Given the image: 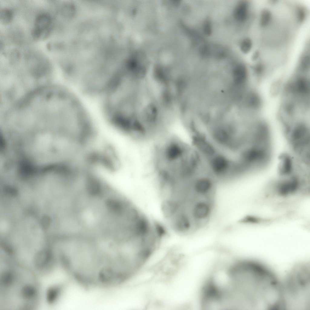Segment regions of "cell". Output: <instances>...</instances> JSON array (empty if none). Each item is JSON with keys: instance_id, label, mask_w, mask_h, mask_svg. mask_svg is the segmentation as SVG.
<instances>
[{"instance_id": "1", "label": "cell", "mask_w": 310, "mask_h": 310, "mask_svg": "<svg viewBox=\"0 0 310 310\" xmlns=\"http://www.w3.org/2000/svg\"><path fill=\"white\" fill-rule=\"evenodd\" d=\"M231 310H280L281 284L268 267L253 260L230 265L224 288Z\"/></svg>"}, {"instance_id": "2", "label": "cell", "mask_w": 310, "mask_h": 310, "mask_svg": "<svg viewBox=\"0 0 310 310\" xmlns=\"http://www.w3.org/2000/svg\"><path fill=\"white\" fill-rule=\"evenodd\" d=\"M309 264L294 266L281 284L282 310H310Z\"/></svg>"}, {"instance_id": "3", "label": "cell", "mask_w": 310, "mask_h": 310, "mask_svg": "<svg viewBox=\"0 0 310 310\" xmlns=\"http://www.w3.org/2000/svg\"><path fill=\"white\" fill-rule=\"evenodd\" d=\"M212 175L223 176L236 171V162H232L224 155L217 153L207 160Z\"/></svg>"}, {"instance_id": "4", "label": "cell", "mask_w": 310, "mask_h": 310, "mask_svg": "<svg viewBox=\"0 0 310 310\" xmlns=\"http://www.w3.org/2000/svg\"><path fill=\"white\" fill-rule=\"evenodd\" d=\"M192 139L197 149L207 160L218 153L214 145L205 136L201 134L193 135Z\"/></svg>"}, {"instance_id": "5", "label": "cell", "mask_w": 310, "mask_h": 310, "mask_svg": "<svg viewBox=\"0 0 310 310\" xmlns=\"http://www.w3.org/2000/svg\"><path fill=\"white\" fill-rule=\"evenodd\" d=\"M193 190L198 195H205L210 192L213 186L212 179L206 176L197 177L192 185Z\"/></svg>"}, {"instance_id": "6", "label": "cell", "mask_w": 310, "mask_h": 310, "mask_svg": "<svg viewBox=\"0 0 310 310\" xmlns=\"http://www.w3.org/2000/svg\"><path fill=\"white\" fill-rule=\"evenodd\" d=\"M212 207L210 202L204 200L197 201L192 209L193 217L198 220L206 219L211 214Z\"/></svg>"}, {"instance_id": "7", "label": "cell", "mask_w": 310, "mask_h": 310, "mask_svg": "<svg viewBox=\"0 0 310 310\" xmlns=\"http://www.w3.org/2000/svg\"><path fill=\"white\" fill-rule=\"evenodd\" d=\"M299 182L297 178L293 176L281 182L278 185L279 194L285 196L295 193L298 189Z\"/></svg>"}, {"instance_id": "8", "label": "cell", "mask_w": 310, "mask_h": 310, "mask_svg": "<svg viewBox=\"0 0 310 310\" xmlns=\"http://www.w3.org/2000/svg\"><path fill=\"white\" fill-rule=\"evenodd\" d=\"M280 162L278 167V172L282 176H289L293 170L292 161L289 156L283 154L279 157Z\"/></svg>"}, {"instance_id": "9", "label": "cell", "mask_w": 310, "mask_h": 310, "mask_svg": "<svg viewBox=\"0 0 310 310\" xmlns=\"http://www.w3.org/2000/svg\"><path fill=\"white\" fill-rule=\"evenodd\" d=\"M51 20L50 16L46 13H41L38 15L35 20V27L43 32L49 29Z\"/></svg>"}, {"instance_id": "10", "label": "cell", "mask_w": 310, "mask_h": 310, "mask_svg": "<svg viewBox=\"0 0 310 310\" xmlns=\"http://www.w3.org/2000/svg\"><path fill=\"white\" fill-rule=\"evenodd\" d=\"M13 13L9 8H5L1 9L0 12V21L4 24L9 23L12 20Z\"/></svg>"}, {"instance_id": "11", "label": "cell", "mask_w": 310, "mask_h": 310, "mask_svg": "<svg viewBox=\"0 0 310 310\" xmlns=\"http://www.w3.org/2000/svg\"><path fill=\"white\" fill-rule=\"evenodd\" d=\"M271 13L269 10L265 9L262 10L259 21L260 25L263 27L267 26L271 21Z\"/></svg>"}, {"instance_id": "12", "label": "cell", "mask_w": 310, "mask_h": 310, "mask_svg": "<svg viewBox=\"0 0 310 310\" xmlns=\"http://www.w3.org/2000/svg\"><path fill=\"white\" fill-rule=\"evenodd\" d=\"M252 46V40L249 38H246L243 40L241 44V50L243 53L247 54L250 51Z\"/></svg>"}, {"instance_id": "13", "label": "cell", "mask_w": 310, "mask_h": 310, "mask_svg": "<svg viewBox=\"0 0 310 310\" xmlns=\"http://www.w3.org/2000/svg\"><path fill=\"white\" fill-rule=\"evenodd\" d=\"M10 54V58L11 62L12 63H16L19 60L20 57V53L17 50H14L12 51Z\"/></svg>"}, {"instance_id": "14", "label": "cell", "mask_w": 310, "mask_h": 310, "mask_svg": "<svg viewBox=\"0 0 310 310\" xmlns=\"http://www.w3.org/2000/svg\"><path fill=\"white\" fill-rule=\"evenodd\" d=\"M310 63V57L309 55L307 54L304 56L302 58L301 61V67L302 69H306L308 68L309 65Z\"/></svg>"}, {"instance_id": "15", "label": "cell", "mask_w": 310, "mask_h": 310, "mask_svg": "<svg viewBox=\"0 0 310 310\" xmlns=\"http://www.w3.org/2000/svg\"><path fill=\"white\" fill-rule=\"evenodd\" d=\"M50 223V219L48 216H45L43 217L42 220V224L43 227L47 228L49 226Z\"/></svg>"}, {"instance_id": "16", "label": "cell", "mask_w": 310, "mask_h": 310, "mask_svg": "<svg viewBox=\"0 0 310 310\" xmlns=\"http://www.w3.org/2000/svg\"><path fill=\"white\" fill-rule=\"evenodd\" d=\"M298 20L300 22L303 21L305 17V13L304 11L302 9H300L298 12Z\"/></svg>"}, {"instance_id": "17", "label": "cell", "mask_w": 310, "mask_h": 310, "mask_svg": "<svg viewBox=\"0 0 310 310\" xmlns=\"http://www.w3.org/2000/svg\"><path fill=\"white\" fill-rule=\"evenodd\" d=\"M244 222L251 223H257L258 221L257 219L252 216H249L246 217L244 219Z\"/></svg>"}, {"instance_id": "18", "label": "cell", "mask_w": 310, "mask_h": 310, "mask_svg": "<svg viewBox=\"0 0 310 310\" xmlns=\"http://www.w3.org/2000/svg\"><path fill=\"white\" fill-rule=\"evenodd\" d=\"M259 52L256 51L252 54V58L253 60H256L259 57Z\"/></svg>"}, {"instance_id": "19", "label": "cell", "mask_w": 310, "mask_h": 310, "mask_svg": "<svg viewBox=\"0 0 310 310\" xmlns=\"http://www.w3.org/2000/svg\"><path fill=\"white\" fill-rule=\"evenodd\" d=\"M161 122V121H160Z\"/></svg>"}]
</instances>
